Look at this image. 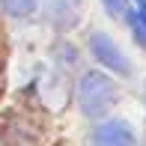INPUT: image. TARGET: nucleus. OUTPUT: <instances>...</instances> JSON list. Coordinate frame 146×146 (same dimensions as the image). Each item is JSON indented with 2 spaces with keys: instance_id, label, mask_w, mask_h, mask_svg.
<instances>
[{
  "instance_id": "2",
  "label": "nucleus",
  "mask_w": 146,
  "mask_h": 146,
  "mask_svg": "<svg viewBox=\"0 0 146 146\" xmlns=\"http://www.w3.org/2000/svg\"><path fill=\"white\" fill-rule=\"evenodd\" d=\"M90 48H92V54L102 60L108 69L119 72V75H128V72H131L128 60L122 57V51L113 45V39H110L108 33H92V36H90Z\"/></svg>"
},
{
  "instance_id": "4",
  "label": "nucleus",
  "mask_w": 146,
  "mask_h": 146,
  "mask_svg": "<svg viewBox=\"0 0 146 146\" xmlns=\"http://www.w3.org/2000/svg\"><path fill=\"white\" fill-rule=\"evenodd\" d=\"M0 146H36V134L27 125H15L9 119L0 122Z\"/></svg>"
},
{
  "instance_id": "6",
  "label": "nucleus",
  "mask_w": 146,
  "mask_h": 146,
  "mask_svg": "<svg viewBox=\"0 0 146 146\" xmlns=\"http://www.w3.org/2000/svg\"><path fill=\"white\" fill-rule=\"evenodd\" d=\"M102 3L104 6H108V12H110V15H113V18H128V0H102Z\"/></svg>"
},
{
  "instance_id": "1",
  "label": "nucleus",
  "mask_w": 146,
  "mask_h": 146,
  "mask_svg": "<svg viewBox=\"0 0 146 146\" xmlns=\"http://www.w3.org/2000/svg\"><path fill=\"white\" fill-rule=\"evenodd\" d=\"M78 102L87 116H102L116 104V84L102 72H87L78 87Z\"/></svg>"
},
{
  "instance_id": "3",
  "label": "nucleus",
  "mask_w": 146,
  "mask_h": 146,
  "mask_svg": "<svg viewBox=\"0 0 146 146\" xmlns=\"http://www.w3.org/2000/svg\"><path fill=\"white\" fill-rule=\"evenodd\" d=\"M90 146H134V131L119 119L102 122L98 128H92Z\"/></svg>"
},
{
  "instance_id": "7",
  "label": "nucleus",
  "mask_w": 146,
  "mask_h": 146,
  "mask_svg": "<svg viewBox=\"0 0 146 146\" xmlns=\"http://www.w3.org/2000/svg\"><path fill=\"white\" fill-rule=\"evenodd\" d=\"M134 15L140 18V21L146 24V0H137V9H134Z\"/></svg>"
},
{
  "instance_id": "5",
  "label": "nucleus",
  "mask_w": 146,
  "mask_h": 146,
  "mask_svg": "<svg viewBox=\"0 0 146 146\" xmlns=\"http://www.w3.org/2000/svg\"><path fill=\"white\" fill-rule=\"evenodd\" d=\"M36 3L39 0H0V6H3L6 12H9V15H30L33 9H36Z\"/></svg>"
}]
</instances>
